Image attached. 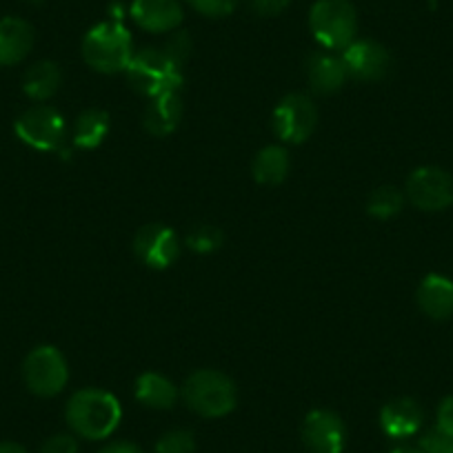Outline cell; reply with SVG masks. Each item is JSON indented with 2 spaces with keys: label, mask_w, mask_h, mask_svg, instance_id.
<instances>
[{
  "label": "cell",
  "mask_w": 453,
  "mask_h": 453,
  "mask_svg": "<svg viewBox=\"0 0 453 453\" xmlns=\"http://www.w3.org/2000/svg\"><path fill=\"white\" fill-rule=\"evenodd\" d=\"M435 429L442 431L447 438L453 440V395H447L440 403L438 413H435Z\"/></svg>",
  "instance_id": "cell-29"
},
{
  "label": "cell",
  "mask_w": 453,
  "mask_h": 453,
  "mask_svg": "<svg viewBox=\"0 0 453 453\" xmlns=\"http://www.w3.org/2000/svg\"><path fill=\"white\" fill-rule=\"evenodd\" d=\"M136 398L150 409H172L178 400V391L169 378L156 372L142 373L136 380Z\"/></svg>",
  "instance_id": "cell-19"
},
{
  "label": "cell",
  "mask_w": 453,
  "mask_h": 453,
  "mask_svg": "<svg viewBox=\"0 0 453 453\" xmlns=\"http://www.w3.org/2000/svg\"><path fill=\"white\" fill-rule=\"evenodd\" d=\"M289 154L285 147L269 145L258 151L254 158V178L260 185H280L289 173Z\"/></svg>",
  "instance_id": "cell-21"
},
{
  "label": "cell",
  "mask_w": 453,
  "mask_h": 453,
  "mask_svg": "<svg viewBox=\"0 0 453 453\" xmlns=\"http://www.w3.org/2000/svg\"><path fill=\"white\" fill-rule=\"evenodd\" d=\"M191 47H194V42H191L189 34L182 32V29H176V32H172L169 41L165 42L163 51L173 60V63L182 67V65L187 63V58L191 56Z\"/></svg>",
  "instance_id": "cell-26"
},
{
  "label": "cell",
  "mask_w": 453,
  "mask_h": 453,
  "mask_svg": "<svg viewBox=\"0 0 453 453\" xmlns=\"http://www.w3.org/2000/svg\"><path fill=\"white\" fill-rule=\"evenodd\" d=\"M451 442H453L451 438H447L442 431H438L434 426V429H429L425 435H422L418 449H420L422 453H442Z\"/></svg>",
  "instance_id": "cell-28"
},
{
  "label": "cell",
  "mask_w": 453,
  "mask_h": 453,
  "mask_svg": "<svg viewBox=\"0 0 453 453\" xmlns=\"http://www.w3.org/2000/svg\"><path fill=\"white\" fill-rule=\"evenodd\" d=\"M309 29L325 50H345L358 32V16L349 0H316L309 12Z\"/></svg>",
  "instance_id": "cell-5"
},
{
  "label": "cell",
  "mask_w": 453,
  "mask_h": 453,
  "mask_svg": "<svg viewBox=\"0 0 453 453\" xmlns=\"http://www.w3.org/2000/svg\"><path fill=\"white\" fill-rule=\"evenodd\" d=\"M34 47V29L27 20L5 16L0 19V67L23 63Z\"/></svg>",
  "instance_id": "cell-15"
},
{
  "label": "cell",
  "mask_w": 453,
  "mask_h": 453,
  "mask_svg": "<svg viewBox=\"0 0 453 453\" xmlns=\"http://www.w3.org/2000/svg\"><path fill=\"white\" fill-rule=\"evenodd\" d=\"M69 426L87 440H104L119 429L123 409L116 395L103 389H82L67 403Z\"/></svg>",
  "instance_id": "cell-1"
},
{
  "label": "cell",
  "mask_w": 453,
  "mask_h": 453,
  "mask_svg": "<svg viewBox=\"0 0 453 453\" xmlns=\"http://www.w3.org/2000/svg\"><path fill=\"white\" fill-rule=\"evenodd\" d=\"M442 453H453V442L451 444H449V447L447 449H444V451Z\"/></svg>",
  "instance_id": "cell-36"
},
{
  "label": "cell",
  "mask_w": 453,
  "mask_h": 453,
  "mask_svg": "<svg viewBox=\"0 0 453 453\" xmlns=\"http://www.w3.org/2000/svg\"><path fill=\"white\" fill-rule=\"evenodd\" d=\"M418 307L431 320H447L453 316V280L440 273H429L418 287Z\"/></svg>",
  "instance_id": "cell-16"
},
{
  "label": "cell",
  "mask_w": 453,
  "mask_h": 453,
  "mask_svg": "<svg viewBox=\"0 0 453 453\" xmlns=\"http://www.w3.org/2000/svg\"><path fill=\"white\" fill-rule=\"evenodd\" d=\"M407 198L422 211H444L453 204V176L440 167H420L409 176Z\"/></svg>",
  "instance_id": "cell-9"
},
{
  "label": "cell",
  "mask_w": 453,
  "mask_h": 453,
  "mask_svg": "<svg viewBox=\"0 0 453 453\" xmlns=\"http://www.w3.org/2000/svg\"><path fill=\"white\" fill-rule=\"evenodd\" d=\"M109 134V113L103 109H87L78 116L73 127V145L81 150H96Z\"/></svg>",
  "instance_id": "cell-22"
},
{
  "label": "cell",
  "mask_w": 453,
  "mask_h": 453,
  "mask_svg": "<svg viewBox=\"0 0 453 453\" xmlns=\"http://www.w3.org/2000/svg\"><path fill=\"white\" fill-rule=\"evenodd\" d=\"M403 204H404L403 191L387 185V187H378V189L369 196L367 211L372 213L373 218H378V220H389V218L398 216V213L403 211Z\"/></svg>",
  "instance_id": "cell-23"
},
{
  "label": "cell",
  "mask_w": 453,
  "mask_h": 453,
  "mask_svg": "<svg viewBox=\"0 0 453 453\" xmlns=\"http://www.w3.org/2000/svg\"><path fill=\"white\" fill-rule=\"evenodd\" d=\"M187 3L191 5V10L207 19H225V16L234 14L238 7V0H187Z\"/></svg>",
  "instance_id": "cell-27"
},
{
  "label": "cell",
  "mask_w": 453,
  "mask_h": 453,
  "mask_svg": "<svg viewBox=\"0 0 453 453\" xmlns=\"http://www.w3.org/2000/svg\"><path fill=\"white\" fill-rule=\"evenodd\" d=\"M98 453H145V451L134 442H113V444H107V447Z\"/></svg>",
  "instance_id": "cell-32"
},
{
  "label": "cell",
  "mask_w": 453,
  "mask_h": 453,
  "mask_svg": "<svg viewBox=\"0 0 453 453\" xmlns=\"http://www.w3.org/2000/svg\"><path fill=\"white\" fill-rule=\"evenodd\" d=\"M318 125V109L313 100L304 94H289L278 103L272 116V127L280 141L300 142L307 141Z\"/></svg>",
  "instance_id": "cell-8"
},
{
  "label": "cell",
  "mask_w": 453,
  "mask_h": 453,
  "mask_svg": "<svg viewBox=\"0 0 453 453\" xmlns=\"http://www.w3.org/2000/svg\"><path fill=\"white\" fill-rule=\"evenodd\" d=\"M125 72H127L129 85L147 98L180 91L182 67L173 63L163 50L150 47V50L138 51Z\"/></svg>",
  "instance_id": "cell-4"
},
{
  "label": "cell",
  "mask_w": 453,
  "mask_h": 453,
  "mask_svg": "<svg viewBox=\"0 0 453 453\" xmlns=\"http://www.w3.org/2000/svg\"><path fill=\"white\" fill-rule=\"evenodd\" d=\"M129 14L138 27L151 34L176 32L185 16L178 0H134Z\"/></svg>",
  "instance_id": "cell-13"
},
{
  "label": "cell",
  "mask_w": 453,
  "mask_h": 453,
  "mask_svg": "<svg viewBox=\"0 0 453 453\" xmlns=\"http://www.w3.org/2000/svg\"><path fill=\"white\" fill-rule=\"evenodd\" d=\"M0 453H27V449L16 442H0Z\"/></svg>",
  "instance_id": "cell-33"
},
{
  "label": "cell",
  "mask_w": 453,
  "mask_h": 453,
  "mask_svg": "<svg viewBox=\"0 0 453 453\" xmlns=\"http://www.w3.org/2000/svg\"><path fill=\"white\" fill-rule=\"evenodd\" d=\"M222 241V232L218 226L213 225H196L189 234H187V241L185 245L189 247L191 251L196 254H213L216 250H220Z\"/></svg>",
  "instance_id": "cell-24"
},
{
  "label": "cell",
  "mask_w": 453,
  "mask_h": 453,
  "mask_svg": "<svg viewBox=\"0 0 453 453\" xmlns=\"http://www.w3.org/2000/svg\"><path fill=\"white\" fill-rule=\"evenodd\" d=\"M187 407L203 418H222L232 413L238 403L236 385L229 376L216 369H200L182 385Z\"/></svg>",
  "instance_id": "cell-3"
},
{
  "label": "cell",
  "mask_w": 453,
  "mask_h": 453,
  "mask_svg": "<svg viewBox=\"0 0 453 453\" xmlns=\"http://www.w3.org/2000/svg\"><path fill=\"white\" fill-rule=\"evenodd\" d=\"M60 82H63V73H60L58 65L51 60H41L25 72L23 89L29 98L42 103L60 89Z\"/></svg>",
  "instance_id": "cell-20"
},
{
  "label": "cell",
  "mask_w": 453,
  "mask_h": 453,
  "mask_svg": "<svg viewBox=\"0 0 453 453\" xmlns=\"http://www.w3.org/2000/svg\"><path fill=\"white\" fill-rule=\"evenodd\" d=\"M389 453H422L420 449H416V447H398V449H394V451H389Z\"/></svg>",
  "instance_id": "cell-34"
},
{
  "label": "cell",
  "mask_w": 453,
  "mask_h": 453,
  "mask_svg": "<svg viewBox=\"0 0 453 453\" xmlns=\"http://www.w3.org/2000/svg\"><path fill=\"white\" fill-rule=\"evenodd\" d=\"M41 453H78V442L73 440V435L67 434L51 435L50 440H45Z\"/></svg>",
  "instance_id": "cell-30"
},
{
  "label": "cell",
  "mask_w": 453,
  "mask_h": 453,
  "mask_svg": "<svg viewBox=\"0 0 453 453\" xmlns=\"http://www.w3.org/2000/svg\"><path fill=\"white\" fill-rule=\"evenodd\" d=\"M303 440L311 453H342L347 442L345 422L338 413L316 409L304 418Z\"/></svg>",
  "instance_id": "cell-11"
},
{
  "label": "cell",
  "mask_w": 453,
  "mask_h": 453,
  "mask_svg": "<svg viewBox=\"0 0 453 453\" xmlns=\"http://www.w3.org/2000/svg\"><path fill=\"white\" fill-rule=\"evenodd\" d=\"M196 438L187 429H173L160 435L156 442V453H194Z\"/></svg>",
  "instance_id": "cell-25"
},
{
  "label": "cell",
  "mask_w": 453,
  "mask_h": 453,
  "mask_svg": "<svg viewBox=\"0 0 453 453\" xmlns=\"http://www.w3.org/2000/svg\"><path fill=\"white\" fill-rule=\"evenodd\" d=\"M82 58L94 72H125L134 58L132 34L123 23H116V20L98 23L87 32L82 41Z\"/></svg>",
  "instance_id": "cell-2"
},
{
  "label": "cell",
  "mask_w": 453,
  "mask_h": 453,
  "mask_svg": "<svg viewBox=\"0 0 453 453\" xmlns=\"http://www.w3.org/2000/svg\"><path fill=\"white\" fill-rule=\"evenodd\" d=\"M182 120V98L178 91L151 98L145 109V129L156 138L172 136Z\"/></svg>",
  "instance_id": "cell-17"
},
{
  "label": "cell",
  "mask_w": 453,
  "mask_h": 453,
  "mask_svg": "<svg viewBox=\"0 0 453 453\" xmlns=\"http://www.w3.org/2000/svg\"><path fill=\"white\" fill-rule=\"evenodd\" d=\"M23 378L32 394L41 395V398L58 395L69 380L67 360L56 347H36L25 358Z\"/></svg>",
  "instance_id": "cell-6"
},
{
  "label": "cell",
  "mask_w": 453,
  "mask_h": 453,
  "mask_svg": "<svg viewBox=\"0 0 453 453\" xmlns=\"http://www.w3.org/2000/svg\"><path fill=\"white\" fill-rule=\"evenodd\" d=\"M29 5H42V3H45V0H27Z\"/></svg>",
  "instance_id": "cell-35"
},
{
  "label": "cell",
  "mask_w": 453,
  "mask_h": 453,
  "mask_svg": "<svg viewBox=\"0 0 453 453\" xmlns=\"http://www.w3.org/2000/svg\"><path fill=\"white\" fill-rule=\"evenodd\" d=\"M309 85L316 94L329 96L338 91L347 81V67L340 56L334 54H313L307 63Z\"/></svg>",
  "instance_id": "cell-18"
},
{
  "label": "cell",
  "mask_w": 453,
  "mask_h": 453,
  "mask_svg": "<svg viewBox=\"0 0 453 453\" xmlns=\"http://www.w3.org/2000/svg\"><path fill=\"white\" fill-rule=\"evenodd\" d=\"M250 5L258 16L273 19V16H280L291 5V0H250Z\"/></svg>",
  "instance_id": "cell-31"
},
{
  "label": "cell",
  "mask_w": 453,
  "mask_h": 453,
  "mask_svg": "<svg viewBox=\"0 0 453 453\" xmlns=\"http://www.w3.org/2000/svg\"><path fill=\"white\" fill-rule=\"evenodd\" d=\"M16 136L38 151H56L63 147L67 125L54 107L38 104L20 113L14 125Z\"/></svg>",
  "instance_id": "cell-7"
},
{
  "label": "cell",
  "mask_w": 453,
  "mask_h": 453,
  "mask_svg": "<svg viewBox=\"0 0 453 453\" xmlns=\"http://www.w3.org/2000/svg\"><path fill=\"white\" fill-rule=\"evenodd\" d=\"M422 422H425V411L413 398H394L380 409V429L394 440L416 435Z\"/></svg>",
  "instance_id": "cell-14"
},
{
  "label": "cell",
  "mask_w": 453,
  "mask_h": 453,
  "mask_svg": "<svg viewBox=\"0 0 453 453\" xmlns=\"http://www.w3.org/2000/svg\"><path fill=\"white\" fill-rule=\"evenodd\" d=\"M340 58L345 63L347 73L358 81H380L391 67L389 51L380 42L369 41V38L347 45Z\"/></svg>",
  "instance_id": "cell-12"
},
{
  "label": "cell",
  "mask_w": 453,
  "mask_h": 453,
  "mask_svg": "<svg viewBox=\"0 0 453 453\" xmlns=\"http://www.w3.org/2000/svg\"><path fill=\"white\" fill-rule=\"evenodd\" d=\"M134 254L151 269H167L180 256V241L167 225H145L134 238Z\"/></svg>",
  "instance_id": "cell-10"
}]
</instances>
